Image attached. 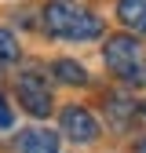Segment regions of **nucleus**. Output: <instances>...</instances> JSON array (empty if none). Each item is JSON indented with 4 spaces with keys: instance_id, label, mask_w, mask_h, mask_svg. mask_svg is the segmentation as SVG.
<instances>
[{
    "instance_id": "1",
    "label": "nucleus",
    "mask_w": 146,
    "mask_h": 153,
    "mask_svg": "<svg viewBox=\"0 0 146 153\" xmlns=\"http://www.w3.org/2000/svg\"><path fill=\"white\" fill-rule=\"evenodd\" d=\"M106 66L113 69L121 80L128 84H146V59H142V48L135 44V36L128 33H117L106 40Z\"/></svg>"
},
{
    "instance_id": "2",
    "label": "nucleus",
    "mask_w": 146,
    "mask_h": 153,
    "mask_svg": "<svg viewBox=\"0 0 146 153\" xmlns=\"http://www.w3.org/2000/svg\"><path fill=\"white\" fill-rule=\"evenodd\" d=\"M18 102H22L33 117H48L51 113V91L36 73H22L18 76Z\"/></svg>"
},
{
    "instance_id": "3",
    "label": "nucleus",
    "mask_w": 146,
    "mask_h": 153,
    "mask_svg": "<svg viewBox=\"0 0 146 153\" xmlns=\"http://www.w3.org/2000/svg\"><path fill=\"white\" fill-rule=\"evenodd\" d=\"M62 131L73 142H91V139L99 135V124H95V117H91L88 109L69 106V109H62Z\"/></svg>"
},
{
    "instance_id": "4",
    "label": "nucleus",
    "mask_w": 146,
    "mask_h": 153,
    "mask_svg": "<svg viewBox=\"0 0 146 153\" xmlns=\"http://www.w3.org/2000/svg\"><path fill=\"white\" fill-rule=\"evenodd\" d=\"M73 18H77V7L66 4V0H51V4L44 7V26H48V33H55V36H66L69 26H73Z\"/></svg>"
},
{
    "instance_id": "5",
    "label": "nucleus",
    "mask_w": 146,
    "mask_h": 153,
    "mask_svg": "<svg viewBox=\"0 0 146 153\" xmlns=\"http://www.w3.org/2000/svg\"><path fill=\"white\" fill-rule=\"evenodd\" d=\"M18 149H22V153H59V135H55V131H48V128L22 131Z\"/></svg>"
},
{
    "instance_id": "6",
    "label": "nucleus",
    "mask_w": 146,
    "mask_h": 153,
    "mask_svg": "<svg viewBox=\"0 0 146 153\" xmlns=\"http://www.w3.org/2000/svg\"><path fill=\"white\" fill-rule=\"evenodd\" d=\"M117 15L128 29L146 33V0H117Z\"/></svg>"
},
{
    "instance_id": "7",
    "label": "nucleus",
    "mask_w": 146,
    "mask_h": 153,
    "mask_svg": "<svg viewBox=\"0 0 146 153\" xmlns=\"http://www.w3.org/2000/svg\"><path fill=\"white\" fill-rule=\"evenodd\" d=\"M102 33V22L91 11H77V18H73V26H69V40H91V36H99Z\"/></svg>"
},
{
    "instance_id": "8",
    "label": "nucleus",
    "mask_w": 146,
    "mask_h": 153,
    "mask_svg": "<svg viewBox=\"0 0 146 153\" xmlns=\"http://www.w3.org/2000/svg\"><path fill=\"white\" fill-rule=\"evenodd\" d=\"M51 69H55V76H59L62 84H88L84 66H80V62H73V59H59Z\"/></svg>"
},
{
    "instance_id": "9",
    "label": "nucleus",
    "mask_w": 146,
    "mask_h": 153,
    "mask_svg": "<svg viewBox=\"0 0 146 153\" xmlns=\"http://www.w3.org/2000/svg\"><path fill=\"white\" fill-rule=\"evenodd\" d=\"M106 106H110V113H113V124H117V128H128V117L135 113V102H128V99H121V95H113Z\"/></svg>"
},
{
    "instance_id": "10",
    "label": "nucleus",
    "mask_w": 146,
    "mask_h": 153,
    "mask_svg": "<svg viewBox=\"0 0 146 153\" xmlns=\"http://www.w3.org/2000/svg\"><path fill=\"white\" fill-rule=\"evenodd\" d=\"M15 59H18V40L7 29H0V62H15Z\"/></svg>"
},
{
    "instance_id": "11",
    "label": "nucleus",
    "mask_w": 146,
    "mask_h": 153,
    "mask_svg": "<svg viewBox=\"0 0 146 153\" xmlns=\"http://www.w3.org/2000/svg\"><path fill=\"white\" fill-rule=\"evenodd\" d=\"M11 120H15L11 117V106L4 102V95H0V128H11Z\"/></svg>"
},
{
    "instance_id": "12",
    "label": "nucleus",
    "mask_w": 146,
    "mask_h": 153,
    "mask_svg": "<svg viewBox=\"0 0 146 153\" xmlns=\"http://www.w3.org/2000/svg\"><path fill=\"white\" fill-rule=\"evenodd\" d=\"M139 153H146V139H142V142H139Z\"/></svg>"
},
{
    "instance_id": "13",
    "label": "nucleus",
    "mask_w": 146,
    "mask_h": 153,
    "mask_svg": "<svg viewBox=\"0 0 146 153\" xmlns=\"http://www.w3.org/2000/svg\"><path fill=\"white\" fill-rule=\"evenodd\" d=\"M142 113H146V102H142Z\"/></svg>"
}]
</instances>
